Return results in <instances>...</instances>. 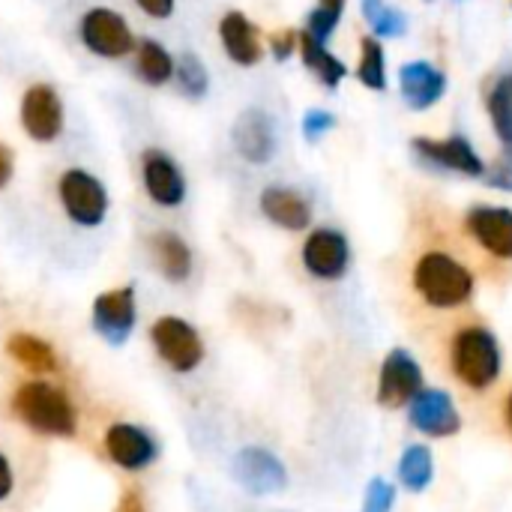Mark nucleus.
I'll return each instance as SVG.
<instances>
[{"label":"nucleus","instance_id":"nucleus-1","mask_svg":"<svg viewBox=\"0 0 512 512\" xmlns=\"http://www.w3.org/2000/svg\"><path fill=\"white\" fill-rule=\"evenodd\" d=\"M15 417L45 438H72L78 432L75 405L69 396L48 381H27L12 396Z\"/></svg>","mask_w":512,"mask_h":512},{"label":"nucleus","instance_id":"nucleus-2","mask_svg":"<svg viewBox=\"0 0 512 512\" xmlns=\"http://www.w3.org/2000/svg\"><path fill=\"white\" fill-rule=\"evenodd\" d=\"M414 288L435 309H456L474 297V273L447 252H426L414 264Z\"/></svg>","mask_w":512,"mask_h":512},{"label":"nucleus","instance_id":"nucleus-3","mask_svg":"<svg viewBox=\"0 0 512 512\" xmlns=\"http://www.w3.org/2000/svg\"><path fill=\"white\" fill-rule=\"evenodd\" d=\"M453 372L471 390H489L501 375V348L492 330L465 327L453 339Z\"/></svg>","mask_w":512,"mask_h":512},{"label":"nucleus","instance_id":"nucleus-4","mask_svg":"<svg viewBox=\"0 0 512 512\" xmlns=\"http://www.w3.org/2000/svg\"><path fill=\"white\" fill-rule=\"evenodd\" d=\"M57 198L63 213L78 228H99L108 216V189L105 183L84 171V168H66L57 180Z\"/></svg>","mask_w":512,"mask_h":512},{"label":"nucleus","instance_id":"nucleus-5","mask_svg":"<svg viewBox=\"0 0 512 512\" xmlns=\"http://www.w3.org/2000/svg\"><path fill=\"white\" fill-rule=\"evenodd\" d=\"M78 39L90 54L105 57V60L129 57V54H135V45H138L129 21L108 6H93L81 15Z\"/></svg>","mask_w":512,"mask_h":512},{"label":"nucleus","instance_id":"nucleus-6","mask_svg":"<svg viewBox=\"0 0 512 512\" xmlns=\"http://www.w3.org/2000/svg\"><path fill=\"white\" fill-rule=\"evenodd\" d=\"M150 339H153V348H156L159 360L171 372H177V375L195 372L201 366V360H204V339H201V333L189 321H183L177 315H162L153 324Z\"/></svg>","mask_w":512,"mask_h":512},{"label":"nucleus","instance_id":"nucleus-7","mask_svg":"<svg viewBox=\"0 0 512 512\" xmlns=\"http://www.w3.org/2000/svg\"><path fill=\"white\" fill-rule=\"evenodd\" d=\"M18 120L27 138H33L36 144H51L63 135L66 126V111H63V99L51 84H30L21 96L18 105Z\"/></svg>","mask_w":512,"mask_h":512},{"label":"nucleus","instance_id":"nucleus-8","mask_svg":"<svg viewBox=\"0 0 512 512\" xmlns=\"http://www.w3.org/2000/svg\"><path fill=\"white\" fill-rule=\"evenodd\" d=\"M93 330L114 348L126 345L132 330H135V315H138V306H135V288L132 285H123V288H111V291H102L96 300H93Z\"/></svg>","mask_w":512,"mask_h":512},{"label":"nucleus","instance_id":"nucleus-9","mask_svg":"<svg viewBox=\"0 0 512 512\" xmlns=\"http://www.w3.org/2000/svg\"><path fill=\"white\" fill-rule=\"evenodd\" d=\"M351 246L348 237L336 228H315L303 243V267L324 282H336L348 273Z\"/></svg>","mask_w":512,"mask_h":512},{"label":"nucleus","instance_id":"nucleus-10","mask_svg":"<svg viewBox=\"0 0 512 512\" xmlns=\"http://www.w3.org/2000/svg\"><path fill=\"white\" fill-rule=\"evenodd\" d=\"M141 180L153 204L159 207H180L186 201V177L174 156L159 147L141 153Z\"/></svg>","mask_w":512,"mask_h":512},{"label":"nucleus","instance_id":"nucleus-11","mask_svg":"<svg viewBox=\"0 0 512 512\" xmlns=\"http://www.w3.org/2000/svg\"><path fill=\"white\" fill-rule=\"evenodd\" d=\"M420 390H423V372L417 360L405 348L390 351L378 378V402L396 411V408L411 405Z\"/></svg>","mask_w":512,"mask_h":512},{"label":"nucleus","instance_id":"nucleus-12","mask_svg":"<svg viewBox=\"0 0 512 512\" xmlns=\"http://www.w3.org/2000/svg\"><path fill=\"white\" fill-rule=\"evenodd\" d=\"M105 453L123 471H144L159 459V444L141 426L114 423L105 432Z\"/></svg>","mask_w":512,"mask_h":512},{"label":"nucleus","instance_id":"nucleus-13","mask_svg":"<svg viewBox=\"0 0 512 512\" xmlns=\"http://www.w3.org/2000/svg\"><path fill=\"white\" fill-rule=\"evenodd\" d=\"M411 426L429 438H450L462 429V417L444 390H420L411 402Z\"/></svg>","mask_w":512,"mask_h":512},{"label":"nucleus","instance_id":"nucleus-14","mask_svg":"<svg viewBox=\"0 0 512 512\" xmlns=\"http://www.w3.org/2000/svg\"><path fill=\"white\" fill-rule=\"evenodd\" d=\"M234 477L252 495H270V492H282L288 486L285 465L270 450H261V447L240 450V456L234 462Z\"/></svg>","mask_w":512,"mask_h":512},{"label":"nucleus","instance_id":"nucleus-15","mask_svg":"<svg viewBox=\"0 0 512 512\" xmlns=\"http://www.w3.org/2000/svg\"><path fill=\"white\" fill-rule=\"evenodd\" d=\"M414 153L432 165V168H447V171H459V174H468V177H483L486 174V165L483 159L477 156V150L468 144V138L462 135H453L447 141H432V138H414Z\"/></svg>","mask_w":512,"mask_h":512},{"label":"nucleus","instance_id":"nucleus-16","mask_svg":"<svg viewBox=\"0 0 512 512\" xmlns=\"http://www.w3.org/2000/svg\"><path fill=\"white\" fill-rule=\"evenodd\" d=\"M234 147L237 153L252 162V165H264L273 159L276 153V129L267 111L261 108H246L237 123H234Z\"/></svg>","mask_w":512,"mask_h":512},{"label":"nucleus","instance_id":"nucleus-17","mask_svg":"<svg viewBox=\"0 0 512 512\" xmlns=\"http://www.w3.org/2000/svg\"><path fill=\"white\" fill-rule=\"evenodd\" d=\"M468 231L471 237L495 258H512V210L510 207H489L480 204L468 213Z\"/></svg>","mask_w":512,"mask_h":512},{"label":"nucleus","instance_id":"nucleus-18","mask_svg":"<svg viewBox=\"0 0 512 512\" xmlns=\"http://www.w3.org/2000/svg\"><path fill=\"white\" fill-rule=\"evenodd\" d=\"M219 39L225 54L237 63V66H258L264 57V42L258 27L237 9L225 12L219 21Z\"/></svg>","mask_w":512,"mask_h":512},{"label":"nucleus","instance_id":"nucleus-19","mask_svg":"<svg viewBox=\"0 0 512 512\" xmlns=\"http://www.w3.org/2000/svg\"><path fill=\"white\" fill-rule=\"evenodd\" d=\"M399 87H402V96L405 102L414 108V111H426L432 108L444 90H447V75L426 63V60H411L399 69Z\"/></svg>","mask_w":512,"mask_h":512},{"label":"nucleus","instance_id":"nucleus-20","mask_svg":"<svg viewBox=\"0 0 512 512\" xmlns=\"http://www.w3.org/2000/svg\"><path fill=\"white\" fill-rule=\"evenodd\" d=\"M258 204L261 213L285 231H306L312 222V204L291 186H267Z\"/></svg>","mask_w":512,"mask_h":512},{"label":"nucleus","instance_id":"nucleus-21","mask_svg":"<svg viewBox=\"0 0 512 512\" xmlns=\"http://www.w3.org/2000/svg\"><path fill=\"white\" fill-rule=\"evenodd\" d=\"M150 255L168 282H186L192 273V249L174 231H156L150 237Z\"/></svg>","mask_w":512,"mask_h":512},{"label":"nucleus","instance_id":"nucleus-22","mask_svg":"<svg viewBox=\"0 0 512 512\" xmlns=\"http://www.w3.org/2000/svg\"><path fill=\"white\" fill-rule=\"evenodd\" d=\"M135 75L147 87H165L168 81H174V57H171V51L153 36L138 39V45H135Z\"/></svg>","mask_w":512,"mask_h":512},{"label":"nucleus","instance_id":"nucleus-23","mask_svg":"<svg viewBox=\"0 0 512 512\" xmlns=\"http://www.w3.org/2000/svg\"><path fill=\"white\" fill-rule=\"evenodd\" d=\"M297 51H300V57H303L306 69H309V72H312L324 87H330V90H336V87L342 84V78L348 75L345 63H342L336 54H330V51H327V45H324V42H318L315 36H309L306 30H303V33H297Z\"/></svg>","mask_w":512,"mask_h":512},{"label":"nucleus","instance_id":"nucleus-24","mask_svg":"<svg viewBox=\"0 0 512 512\" xmlns=\"http://www.w3.org/2000/svg\"><path fill=\"white\" fill-rule=\"evenodd\" d=\"M6 351L18 366H24L30 372H57L60 369L54 345L33 333H12L6 342Z\"/></svg>","mask_w":512,"mask_h":512},{"label":"nucleus","instance_id":"nucleus-25","mask_svg":"<svg viewBox=\"0 0 512 512\" xmlns=\"http://www.w3.org/2000/svg\"><path fill=\"white\" fill-rule=\"evenodd\" d=\"M435 477V459H432V450L423 447V444H414L402 453L399 459V480L405 489L411 492H423Z\"/></svg>","mask_w":512,"mask_h":512},{"label":"nucleus","instance_id":"nucleus-26","mask_svg":"<svg viewBox=\"0 0 512 512\" xmlns=\"http://www.w3.org/2000/svg\"><path fill=\"white\" fill-rule=\"evenodd\" d=\"M486 105H489V117H492V126L507 150V159H512V90L507 84V78H501L489 96H486Z\"/></svg>","mask_w":512,"mask_h":512},{"label":"nucleus","instance_id":"nucleus-27","mask_svg":"<svg viewBox=\"0 0 512 512\" xmlns=\"http://www.w3.org/2000/svg\"><path fill=\"white\" fill-rule=\"evenodd\" d=\"M174 81L189 99H204L210 90V75H207L204 60L198 54H189V51L174 57Z\"/></svg>","mask_w":512,"mask_h":512},{"label":"nucleus","instance_id":"nucleus-28","mask_svg":"<svg viewBox=\"0 0 512 512\" xmlns=\"http://www.w3.org/2000/svg\"><path fill=\"white\" fill-rule=\"evenodd\" d=\"M357 75L366 87L372 90H384L387 87V66H384V48L378 39H363V48H360V66H357Z\"/></svg>","mask_w":512,"mask_h":512},{"label":"nucleus","instance_id":"nucleus-29","mask_svg":"<svg viewBox=\"0 0 512 512\" xmlns=\"http://www.w3.org/2000/svg\"><path fill=\"white\" fill-rule=\"evenodd\" d=\"M363 15L378 36H402L408 27L405 15L399 9L387 6L384 0H363Z\"/></svg>","mask_w":512,"mask_h":512},{"label":"nucleus","instance_id":"nucleus-30","mask_svg":"<svg viewBox=\"0 0 512 512\" xmlns=\"http://www.w3.org/2000/svg\"><path fill=\"white\" fill-rule=\"evenodd\" d=\"M342 12H345V0H318V6L306 18V33L327 45V39L333 36Z\"/></svg>","mask_w":512,"mask_h":512},{"label":"nucleus","instance_id":"nucleus-31","mask_svg":"<svg viewBox=\"0 0 512 512\" xmlns=\"http://www.w3.org/2000/svg\"><path fill=\"white\" fill-rule=\"evenodd\" d=\"M393 504H396V489L387 480L375 477L366 486V498H363V510L360 512H390Z\"/></svg>","mask_w":512,"mask_h":512},{"label":"nucleus","instance_id":"nucleus-32","mask_svg":"<svg viewBox=\"0 0 512 512\" xmlns=\"http://www.w3.org/2000/svg\"><path fill=\"white\" fill-rule=\"evenodd\" d=\"M333 126H336V117H333L330 111H321V108H312V111H306V117H303V135H306V141L324 138Z\"/></svg>","mask_w":512,"mask_h":512},{"label":"nucleus","instance_id":"nucleus-33","mask_svg":"<svg viewBox=\"0 0 512 512\" xmlns=\"http://www.w3.org/2000/svg\"><path fill=\"white\" fill-rule=\"evenodd\" d=\"M270 51L276 60H288L297 51V30H279L270 36Z\"/></svg>","mask_w":512,"mask_h":512},{"label":"nucleus","instance_id":"nucleus-34","mask_svg":"<svg viewBox=\"0 0 512 512\" xmlns=\"http://www.w3.org/2000/svg\"><path fill=\"white\" fill-rule=\"evenodd\" d=\"M174 3H177V0H135V6H138L144 15L156 18V21L171 18V15H174Z\"/></svg>","mask_w":512,"mask_h":512},{"label":"nucleus","instance_id":"nucleus-35","mask_svg":"<svg viewBox=\"0 0 512 512\" xmlns=\"http://www.w3.org/2000/svg\"><path fill=\"white\" fill-rule=\"evenodd\" d=\"M492 186H498V189H510L512 192V159H504V162H498V168L486 177Z\"/></svg>","mask_w":512,"mask_h":512},{"label":"nucleus","instance_id":"nucleus-36","mask_svg":"<svg viewBox=\"0 0 512 512\" xmlns=\"http://www.w3.org/2000/svg\"><path fill=\"white\" fill-rule=\"evenodd\" d=\"M12 174H15V156H12V150L0 141V189L9 186Z\"/></svg>","mask_w":512,"mask_h":512},{"label":"nucleus","instance_id":"nucleus-37","mask_svg":"<svg viewBox=\"0 0 512 512\" xmlns=\"http://www.w3.org/2000/svg\"><path fill=\"white\" fill-rule=\"evenodd\" d=\"M12 486H15V477H12L9 459L0 453V501H6L12 495Z\"/></svg>","mask_w":512,"mask_h":512},{"label":"nucleus","instance_id":"nucleus-38","mask_svg":"<svg viewBox=\"0 0 512 512\" xmlns=\"http://www.w3.org/2000/svg\"><path fill=\"white\" fill-rule=\"evenodd\" d=\"M117 512H147V510H144V501H141V495H138V492H126V495L120 498V504H117Z\"/></svg>","mask_w":512,"mask_h":512},{"label":"nucleus","instance_id":"nucleus-39","mask_svg":"<svg viewBox=\"0 0 512 512\" xmlns=\"http://www.w3.org/2000/svg\"><path fill=\"white\" fill-rule=\"evenodd\" d=\"M507 423H510V429H512V393H510V399H507Z\"/></svg>","mask_w":512,"mask_h":512},{"label":"nucleus","instance_id":"nucleus-40","mask_svg":"<svg viewBox=\"0 0 512 512\" xmlns=\"http://www.w3.org/2000/svg\"><path fill=\"white\" fill-rule=\"evenodd\" d=\"M507 84H510V90H512V75H510V78H507Z\"/></svg>","mask_w":512,"mask_h":512}]
</instances>
